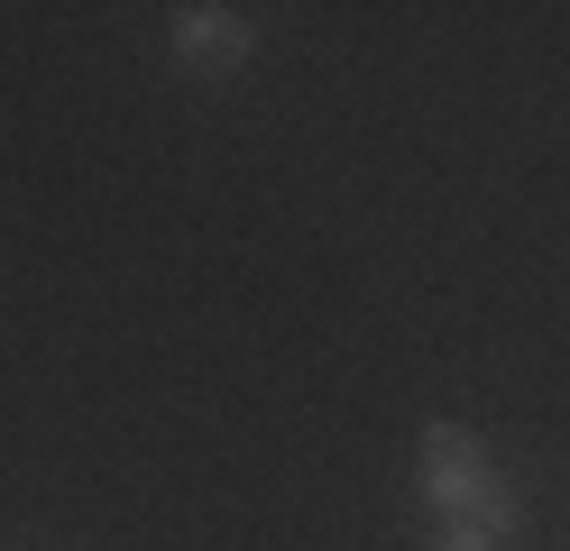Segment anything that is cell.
Here are the masks:
<instances>
[{"mask_svg":"<svg viewBox=\"0 0 570 551\" xmlns=\"http://www.w3.org/2000/svg\"><path fill=\"white\" fill-rule=\"evenodd\" d=\"M507 478H497V460H488V441L479 432H460V423H433L423 432V451H414V496L433 505V524L442 514H479Z\"/></svg>","mask_w":570,"mask_h":551,"instance_id":"1","label":"cell"},{"mask_svg":"<svg viewBox=\"0 0 570 551\" xmlns=\"http://www.w3.org/2000/svg\"><path fill=\"white\" fill-rule=\"evenodd\" d=\"M166 37H175V56H185V65L230 73V65H248V47H258V19L222 10V0H185V10H166Z\"/></svg>","mask_w":570,"mask_h":551,"instance_id":"2","label":"cell"},{"mask_svg":"<svg viewBox=\"0 0 570 551\" xmlns=\"http://www.w3.org/2000/svg\"><path fill=\"white\" fill-rule=\"evenodd\" d=\"M515 533H524V496L497 488L479 514H442V524L423 533V551H515Z\"/></svg>","mask_w":570,"mask_h":551,"instance_id":"3","label":"cell"}]
</instances>
